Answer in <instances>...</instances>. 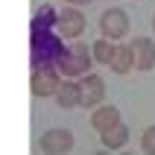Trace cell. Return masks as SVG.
<instances>
[{
	"label": "cell",
	"mask_w": 155,
	"mask_h": 155,
	"mask_svg": "<svg viewBox=\"0 0 155 155\" xmlns=\"http://www.w3.org/2000/svg\"><path fill=\"white\" fill-rule=\"evenodd\" d=\"M56 21L59 15L53 12V6H41L32 18V32H29V56H32V70L56 64L59 56L64 53L61 35H56Z\"/></svg>",
	"instance_id": "1"
},
{
	"label": "cell",
	"mask_w": 155,
	"mask_h": 155,
	"mask_svg": "<svg viewBox=\"0 0 155 155\" xmlns=\"http://www.w3.org/2000/svg\"><path fill=\"white\" fill-rule=\"evenodd\" d=\"M88 68H91V53H88L85 44H68L64 53L56 61V70L59 76H85Z\"/></svg>",
	"instance_id": "2"
},
{
	"label": "cell",
	"mask_w": 155,
	"mask_h": 155,
	"mask_svg": "<svg viewBox=\"0 0 155 155\" xmlns=\"http://www.w3.org/2000/svg\"><path fill=\"white\" fill-rule=\"evenodd\" d=\"M59 85H61V76H59V70L53 68V64H47V68H35V70H32L29 88H32L35 97H56Z\"/></svg>",
	"instance_id": "3"
},
{
	"label": "cell",
	"mask_w": 155,
	"mask_h": 155,
	"mask_svg": "<svg viewBox=\"0 0 155 155\" xmlns=\"http://www.w3.org/2000/svg\"><path fill=\"white\" fill-rule=\"evenodd\" d=\"M100 29H103V38L117 41V38H123L126 29H129V15H126L123 9H105L103 18H100Z\"/></svg>",
	"instance_id": "4"
},
{
	"label": "cell",
	"mask_w": 155,
	"mask_h": 155,
	"mask_svg": "<svg viewBox=\"0 0 155 155\" xmlns=\"http://www.w3.org/2000/svg\"><path fill=\"white\" fill-rule=\"evenodd\" d=\"M103 97H105V82H103V76H97V73H85L82 82H79V105L94 108V105L103 103Z\"/></svg>",
	"instance_id": "5"
},
{
	"label": "cell",
	"mask_w": 155,
	"mask_h": 155,
	"mask_svg": "<svg viewBox=\"0 0 155 155\" xmlns=\"http://www.w3.org/2000/svg\"><path fill=\"white\" fill-rule=\"evenodd\" d=\"M73 149V135L68 129H50L41 135V152L47 155H64Z\"/></svg>",
	"instance_id": "6"
},
{
	"label": "cell",
	"mask_w": 155,
	"mask_h": 155,
	"mask_svg": "<svg viewBox=\"0 0 155 155\" xmlns=\"http://www.w3.org/2000/svg\"><path fill=\"white\" fill-rule=\"evenodd\" d=\"M56 29H59L61 38H79L82 29H85V15H82L76 6L64 9V12L59 15V21H56Z\"/></svg>",
	"instance_id": "7"
},
{
	"label": "cell",
	"mask_w": 155,
	"mask_h": 155,
	"mask_svg": "<svg viewBox=\"0 0 155 155\" xmlns=\"http://www.w3.org/2000/svg\"><path fill=\"white\" fill-rule=\"evenodd\" d=\"M132 50V59H135V68L138 70H152L155 64V44L149 41V38H135V41L129 44Z\"/></svg>",
	"instance_id": "8"
},
{
	"label": "cell",
	"mask_w": 155,
	"mask_h": 155,
	"mask_svg": "<svg viewBox=\"0 0 155 155\" xmlns=\"http://www.w3.org/2000/svg\"><path fill=\"white\" fill-rule=\"evenodd\" d=\"M117 123H120V111H117L114 105H100V108L91 114V126H94L100 135L108 132L111 126H117Z\"/></svg>",
	"instance_id": "9"
},
{
	"label": "cell",
	"mask_w": 155,
	"mask_h": 155,
	"mask_svg": "<svg viewBox=\"0 0 155 155\" xmlns=\"http://www.w3.org/2000/svg\"><path fill=\"white\" fill-rule=\"evenodd\" d=\"M126 140H129V126L126 123H117L108 132H103V147L105 149H123Z\"/></svg>",
	"instance_id": "10"
},
{
	"label": "cell",
	"mask_w": 155,
	"mask_h": 155,
	"mask_svg": "<svg viewBox=\"0 0 155 155\" xmlns=\"http://www.w3.org/2000/svg\"><path fill=\"white\" fill-rule=\"evenodd\" d=\"M108 68H111L114 73H129V70L135 68V59H132V50H129V44H120V47L114 50L111 61H108Z\"/></svg>",
	"instance_id": "11"
},
{
	"label": "cell",
	"mask_w": 155,
	"mask_h": 155,
	"mask_svg": "<svg viewBox=\"0 0 155 155\" xmlns=\"http://www.w3.org/2000/svg\"><path fill=\"white\" fill-rule=\"evenodd\" d=\"M56 103H59V108H73V105H79V85L76 82H61L59 91H56Z\"/></svg>",
	"instance_id": "12"
},
{
	"label": "cell",
	"mask_w": 155,
	"mask_h": 155,
	"mask_svg": "<svg viewBox=\"0 0 155 155\" xmlns=\"http://www.w3.org/2000/svg\"><path fill=\"white\" fill-rule=\"evenodd\" d=\"M114 50H117V44H111L108 38H100V41H94V47H91V59H97L100 64H108Z\"/></svg>",
	"instance_id": "13"
},
{
	"label": "cell",
	"mask_w": 155,
	"mask_h": 155,
	"mask_svg": "<svg viewBox=\"0 0 155 155\" xmlns=\"http://www.w3.org/2000/svg\"><path fill=\"white\" fill-rule=\"evenodd\" d=\"M140 149L147 155H155V126H149L147 132H143V138H140Z\"/></svg>",
	"instance_id": "14"
},
{
	"label": "cell",
	"mask_w": 155,
	"mask_h": 155,
	"mask_svg": "<svg viewBox=\"0 0 155 155\" xmlns=\"http://www.w3.org/2000/svg\"><path fill=\"white\" fill-rule=\"evenodd\" d=\"M68 3H73V6H85V3H91V0H68Z\"/></svg>",
	"instance_id": "15"
},
{
	"label": "cell",
	"mask_w": 155,
	"mask_h": 155,
	"mask_svg": "<svg viewBox=\"0 0 155 155\" xmlns=\"http://www.w3.org/2000/svg\"><path fill=\"white\" fill-rule=\"evenodd\" d=\"M152 29H155V18H152Z\"/></svg>",
	"instance_id": "16"
}]
</instances>
